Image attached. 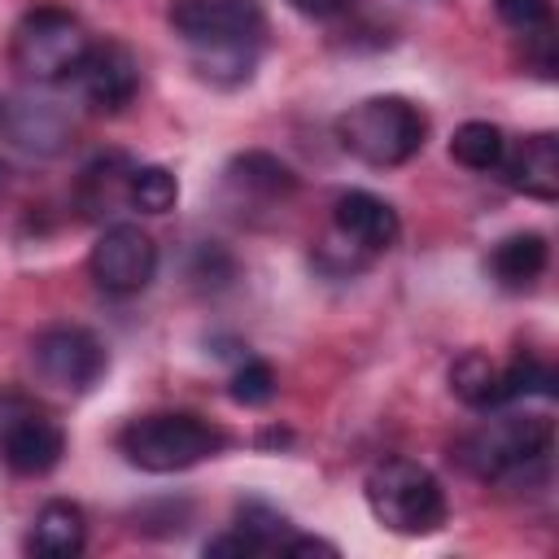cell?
Returning <instances> with one entry per match:
<instances>
[{
  "mask_svg": "<svg viewBox=\"0 0 559 559\" xmlns=\"http://www.w3.org/2000/svg\"><path fill=\"white\" fill-rule=\"evenodd\" d=\"M170 26L188 44V57L205 83H249L266 39L258 0H170Z\"/></svg>",
  "mask_w": 559,
  "mask_h": 559,
  "instance_id": "obj_1",
  "label": "cell"
},
{
  "mask_svg": "<svg viewBox=\"0 0 559 559\" xmlns=\"http://www.w3.org/2000/svg\"><path fill=\"white\" fill-rule=\"evenodd\" d=\"M227 445V432L192 411H153L135 415L118 432V454L140 472H188L205 459H214Z\"/></svg>",
  "mask_w": 559,
  "mask_h": 559,
  "instance_id": "obj_2",
  "label": "cell"
},
{
  "mask_svg": "<svg viewBox=\"0 0 559 559\" xmlns=\"http://www.w3.org/2000/svg\"><path fill=\"white\" fill-rule=\"evenodd\" d=\"M555 424L546 415H493L459 441V463L476 480H528L546 472Z\"/></svg>",
  "mask_w": 559,
  "mask_h": 559,
  "instance_id": "obj_3",
  "label": "cell"
},
{
  "mask_svg": "<svg viewBox=\"0 0 559 559\" xmlns=\"http://www.w3.org/2000/svg\"><path fill=\"white\" fill-rule=\"evenodd\" d=\"M428 118L406 96H367L336 118V140L367 166H402L424 148Z\"/></svg>",
  "mask_w": 559,
  "mask_h": 559,
  "instance_id": "obj_4",
  "label": "cell"
},
{
  "mask_svg": "<svg viewBox=\"0 0 559 559\" xmlns=\"http://www.w3.org/2000/svg\"><path fill=\"white\" fill-rule=\"evenodd\" d=\"M367 507L397 537H428L445 524V489L415 459H384L367 472Z\"/></svg>",
  "mask_w": 559,
  "mask_h": 559,
  "instance_id": "obj_5",
  "label": "cell"
},
{
  "mask_svg": "<svg viewBox=\"0 0 559 559\" xmlns=\"http://www.w3.org/2000/svg\"><path fill=\"white\" fill-rule=\"evenodd\" d=\"M92 35L87 26L61 9V4H35L31 13H22V22L13 26V66L35 79V83H66L83 52H87Z\"/></svg>",
  "mask_w": 559,
  "mask_h": 559,
  "instance_id": "obj_6",
  "label": "cell"
},
{
  "mask_svg": "<svg viewBox=\"0 0 559 559\" xmlns=\"http://www.w3.org/2000/svg\"><path fill=\"white\" fill-rule=\"evenodd\" d=\"M397 236H402L397 210L376 192L349 188L332 201V236L319 249V262L336 258V271H358L376 253H389L397 245Z\"/></svg>",
  "mask_w": 559,
  "mask_h": 559,
  "instance_id": "obj_7",
  "label": "cell"
},
{
  "mask_svg": "<svg viewBox=\"0 0 559 559\" xmlns=\"http://www.w3.org/2000/svg\"><path fill=\"white\" fill-rule=\"evenodd\" d=\"M66 454V428L26 393H0V463L17 476H44Z\"/></svg>",
  "mask_w": 559,
  "mask_h": 559,
  "instance_id": "obj_8",
  "label": "cell"
},
{
  "mask_svg": "<svg viewBox=\"0 0 559 559\" xmlns=\"http://www.w3.org/2000/svg\"><path fill=\"white\" fill-rule=\"evenodd\" d=\"M31 367L48 389L87 393L109 371V349L96 332H87L79 323H57L31 341Z\"/></svg>",
  "mask_w": 559,
  "mask_h": 559,
  "instance_id": "obj_9",
  "label": "cell"
},
{
  "mask_svg": "<svg viewBox=\"0 0 559 559\" xmlns=\"http://www.w3.org/2000/svg\"><path fill=\"white\" fill-rule=\"evenodd\" d=\"M87 271L96 280V288H105L109 297L144 293L153 284V271H157V245L144 227L114 223L96 236V245L87 253Z\"/></svg>",
  "mask_w": 559,
  "mask_h": 559,
  "instance_id": "obj_10",
  "label": "cell"
},
{
  "mask_svg": "<svg viewBox=\"0 0 559 559\" xmlns=\"http://www.w3.org/2000/svg\"><path fill=\"white\" fill-rule=\"evenodd\" d=\"M70 79H74L79 96H83L96 114H118V109H127V105L135 100V92H140V61H135V52H131L127 44H118V39H92L87 52H83V61H79V70H74Z\"/></svg>",
  "mask_w": 559,
  "mask_h": 559,
  "instance_id": "obj_11",
  "label": "cell"
},
{
  "mask_svg": "<svg viewBox=\"0 0 559 559\" xmlns=\"http://www.w3.org/2000/svg\"><path fill=\"white\" fill-rule=\"evenodd\" d=\"M507 188L533 197V201H555L559 197V140L550 131L524 135L520 144H507L498 162Z\"/></svg>",
  "mask_w": 559,
  "mask_h": 559,
  "instance_id": "obj_12",
  "label": "cell"
},
{
  "mask_svg": "<svg viewBox=\"0 0 559 559\" xmlns=\"http://www.w3.org/2000/svg\"><path fill=\"white\" fill-rule=\"evenodd\" d=\"M87 546V520L74 502L66 498H52L35 511L31 520V537H26V550L31 555H44V559H74L79 550Z\"/></svg>",
  "mask_w": 559,
  "mask_h": 559,
  "instance_id": "obj_13",
  "label": "cell"
},
{
  "mask_svg": "<svg viewBox=\"0 0 559 559\" xmlns=\"http://www.w3.org/2000/svg\"><path fill=\"white\" fill-rule=\"evenodd\" d=\"M227 188L240 197V205H245V201L275 205V201H288V197L297 192V175H293L280 157L253 148V153L231 157V166H227Z\"/></svg>",
  "mask_w": 559,
  "mask_h": 559,
  "instance_id": "obj_14",
  "label": "cell"
},
{
  "mask_svg": "<svg viewBox=\"0 0 559 559\" xmlns=\"http://www.w3.org/2000/svg\"><path fill=\"white\" fill-rule=\"evenodd\" d=\"M546 262H550L546 236H537V231H515V236H507V240L493 245V253H489V275H493L502 288L524 293V288H533V284L542 280Z\"/></svg>",
  "mask_w": 559,
  "mask_h": 559,
  "instance_id": "obj_15",
  "label": "cell"
},
{
  "mask_svg": "<svg viewBox=\"0 0 559 559\" xmlns=\"http://www.w3.org/2000/svg\"><path fill=\"white\" fill-rule=\"evenodd\" d=\"M0 127L9 131L13 144H22L31 153H57L70 135L66 118L48 100H9L0 114Z\"/></svg>",
  "mask_w": 559,
  "mask_h": 559,
  "instance_id": "obj_16",
  "label": "cell"
},
{
  "mask_svg": "<svg viewBox=\"0 0 559 559\" xmlns=\"http://www.w3.org/2000/svg\"><path fill=\"white\" fill-rule=\"evenodd\" d=\"M450 393L472 406V411H498L507 406V393H502V367L480 354V349H467L463 358H454L450 367Z\"/></svg>",
  "mask_w": 559,
  "mask_h": 559,
  "instance_id": "obj_17",
  "label": "cell"
},
{
  "mask_svg": "<svg viewBox=\"0 0 559 559\" xmlns=\"http://www.w3.org/2000/svg\"><path fill=\"white\" fill-rule=\"evenodd\" d=\"M127 179H131V162L109 153V157H96L87 170H83V183H79V201L87 214H109V205H127Z\"/></svg>",
  "mask_w": 559,
  "mask_h": 559,
  "instance_id": "obj_18",
  "label": "cell"
},
{
  "mask_svg": "<svg viewBox=\"0 0 559 559\" xmlns=\"http://www.w3.org/2000/svg\"><path fill=\"white\" fill-rule=\"evenodd\" d=\"M507 153V135L493 122H463L450 140V157L467 170H498Z\"/></svg>",
  "mask_w": 559,
  "mask_h": 559,
  "instance_id": "obj_19",
  "label": "cell"
},
{
  "mask_svg": "<svg viewBox=\"0 0 559 559\" xmlns=\"http://www.w3.org/2000/svg\"><path fill=\"white\" fill-rule=\"evenodd\" d=\"M179 201V179L166 166H131L127 179V205L140 214H166Z\"/></svg>",
  "mask_w": 559,
  "mask_h": 559,
  "instance_id": "obj_20",
  "label": "cell"
},
{
  "mask_svg": "<svg viewBox=\"0 0 559 559\" xmlns=\"http://www.w3.org/2000/svg\"><path fill=\"white\" fill-rule=\"evenodd\" d=\"M227 393H231V402H240V406H266V402L275 397V371H271V362L245 358V362L231 371Z\"/></svg>",
  "mask_w": 559,
  "mask_h": 559,
  "instance_id": "obj_21",
  "label": "cell"
},
{
  "mask_svg": "<svg viewBox=\"0 0 559 559\" xmlns=\"http://www.w3.org/2000/svg\"><path fill=\"white\" fill-rule=\"evenodd\" d=\"M498 17H502L515 35H524V39H533V35H550V31H555L550 0H498Z\"/></svg>",
  "mask_w": 559,
  "mask_h": 559,
  "instance_id": "obj_22",
  "label": "cell"
},
{
  "mask_svg": "<svg viewBox=\"0 0 559 559\" xmlns=\"http://www.w3.org/2000/svg\"><path fill=\"white\" fill-rule=\"evenodd\" d=\"M231 258L218 249V245H201L197 249V262H192V280L197 284H227L231 280Z\"/></svg>",
  "mask_w": 559,
  "mask_h": 559,
  "instance_id": "obj_23",
  "label": "cell"
},
{
  "mask_svg": "<svg viewBox=\"0 0 559 559\" xmlns=\"http://www.w3.org/2000/svg\"><path fill=\"white\" fill-rule=\"evenodd\" d=\"M297 13H306V17H332L345 0H288Z\"/></svg>",
  "mask_w": 559,
  "mask_h": 559,
  "instance_id": "obj_24",
  "label": "cell"
}]
</instances>
